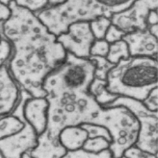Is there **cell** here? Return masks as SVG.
I'll return each instance as SVG.
<instances>
[{"label":"cell","instance_id":"obj_1","mask_svg":"<svg viewBox=\"0 0 158 158\" xmlns=\"http://www.w3.org/2000/svg\"><path fill=\"white\" fill-rule=\"evenodd\" d=\"M11 15L1 23L0 34L12 46L7 66L20 88L32 97H46L44 79L60 64L67 52L33 12L9 3Z\"/></svg>","mask_w":158,"mask_h":158},{"label":"cell","instance_id":"obj_2","mask_svg":"<svg viewBox=\"0 0 158 158\" xmlns=\"http://www.w3.org/2000/svg\"><path fill=\"white\" fill-rule=\"evenodd\" d=\"M106 81L110 93L143 101L158 86L157 59L130 56L120 60L109 71Z\"/></svg>","mask_w":158,"mask_h":158},{"label":"cell","instance_id":"obj_3","mask_svg":"<svg viewBox=\"0 0 158 158\" xmlns=\"http://www.w3.org/2000/svg\"><path fill=\"white\" fill-rule=\"evenodd\" d=\"M48 102L46 131L53 140L64 128L90 123L101 109L89 91H77L45 97Z\"/></svg>","mask_w":158,"mask_h":158},{"label":"cell","instance_id":"obj_4","mask_svg":"<svg viewBox=\"0 0 158 158\" xmlns=\"http://www.w3.org/2000/svg\"><path fill=\"white\" fill-rule=\"evenodd\" d=\"M94 71L95 65L89 58H79L67 52L63 63L44 79L43 90L48 97L71 92L89 91Z\"/></svg>","mask_w":158,"mask_h":158},{"label":"cell","instance_id":"obj_5","mask_svg":"<svg viewBox=\"0 0 158 158\" xmlns=\"http://www.w3.org/2000/svg\"><path fill=\"white\" fill-rule=\"evenodd\" d=\"M105 127L111 137L109 149L113 158H119L127 149L135 146L140 125L132 112L123 106L102 107L90 122Z\"/></svg>","mask_w":158,"mask_h":158},{"label":"cell","instance_id":"obj_6","mask_svg":"<svg viewBox=\"0 0 158 158\" xmlns=\"http://www.w3.org/2000/svg\"><path fill=\"white\" fill-rule=\"evenodd\" d=\"M49 32L56 37L67 31L72 24L88 21L101 16L88 0H65L55 6H47L34 13Z\"/></svg>","mask_w":158,"mask_h":158},{"label":"cell","instance_id":"obj_7","mask_svg":"<svg viewBox=\"0 0 158 158\" xmlns=\"http://www.w3.org/2000/svg\"><path fill=\"white\" fill-rule=\"evenodd\" d=\"M116 106H124L138 119L140 131L135 146L158 156V111H150L142 101L125 97H119L103 107Z\"/></svg>","mask_w":158,"mask_h":158},{"label":"cell","instance_id":"obj_8","mask_svg":"<svg viewBox=\"0 0 158 158\" xmlns=\"http://www.w3.org/2000/svg\"><path fill=\"white\" fill-rule=\"evenodd\" d=\"M158 0H136L132 6L122 12L113 14L111 24L126 34L147 29L149 12L157 9Z\"/></svg>","mask_w":158,"mask_h":158},{"label":"cell","instance_id":"obj_9","mask_svg":"<svg viewBox=\"0 0 158 158\" xmlns=\"http://www.w3.org/2000/svg\"><path fill=\"white\" fill-rule=\"evenodd\" d=\"M95 40L88 21L72 24L67 32L56 37L57 42L67 52L84 58L90 57V48Z\"/></svg>","mask_w":158,"mask_h":158},{"label":"cell","instance_id":"obj_10","mask_svg":"<svg viewBox=\"0 0 158 158\" xmlns=\"http://www.w3.org/2000/svg\"><path fill=\"white\" fill-rule=\"evenodd\" d=\"M24 121L25 126L20 131L0 140V153L4 158H21L38 144V135L25 118Z\"/></svg>","mask_w":158,"mask_h":158},{"label":"cell","instance_id":"obj_11","mask_svg":"<svg viewBox=\"0 0 158 158\" xmlns=\"http://www.w3.org/2000/svg\"><path fill=\"white\" fill-rule=\"evenodd\" d=\"M128 47L130 56L150 57L157 59L158 42L148 29L126 33L122 37Z\"/></svg>","mask_w":158,"mask_h":158},{"label":"cell","instance_id":"obj_12","mask_svg":"<svg viewBox=\"0 0 158 158\" xmlns=\"http://www.w3.org/2000/svg\"><path fill=\"white\" fill-rule=\"evenodd\" d=\"M20 92L7 64L0 68V117L13 112L19 102Z\"/></svg>","mask_w":158,"mask_h":158},{"label":"cell","instance_id":"obj_13","mask_svg":"<svg viewBox=\"0 0 158 158\" xmlns=\"http://www.w3.org/2000/svg\"><path fill=\"white\" fill-rule=\"evenodd\" d=\"M48 108V102L45 97H31L24 105V118L38 136L46 130Z\"/></svg>","mask_w":158,"mask_h":158},{"label":"cell","instance_id":"obj_14","mask_svg":"<svg viewBox=\"0 0 158 158\" xmlns=\"http://www.w3.org/2000/svg\"><path fill=\"white\" fill-rule=\"evenodd\" d=\"M67 151L58 140H53L46 131L38 136V144L29 152L35 158H62Z\"/></svg>","mask_w":158,"mask_h":158},{"label":"cell","instance_id":"obj_15","mask_svg":"<svg viewBox=\"0 0 158 158\" xmlns=\"http://www.w3.org/2000/svg\"><path fill=\"white\" fill-rule=\"evenodd\" d=\"M88 139L87 132L81 126L67 127L58 135V141L67 151L82 149Z\"/></svg>","mask_w":158,"mask_h":158},{"label":"cell","instance_id":"obj_16","mask_svg":"<svg viewBox=\"0 0 158 158\" xmlns=\"http://www.w3.org/2000/svg\"><path fill=\"white\" fill-rule=\"evenodd\" d=\"M98 10L101 16L111 18L113 14L122 12L132 6L136 0H88Z\"/></svg>","mask_w":158,"mask_h":158},{"label":"cell","instance_id":"obj_17","mask_svg":"<svg viewBox=\"0 0 158 158\" xmlns=\"http://www.w3.org/2000/svg\"><path fill=\"white\" fill-rule=\"evenodd\" d=\"M106 81L94 78L89 87V92L94 97L95 100L102 107L111 103L119 96L110 93L106 88Z\"/></svg>","mask_w":158,"mask_h":158},{"label":"cell","instance_id":"obj_18","mask_svg":"<svg viewBox=\"0 0 158 158\" xmlns=\"http://www.w3.org/2000/svg\"><path fill=\"white\" fill-rule=\"evenodd\" d=\"M128 57H130L128 47L123 40L109 44V52L106 58L111 63L116 64L120 60Z\"/></svg>","mask_w":158,"mask_h":158},{"label":"cell","instance_id":"obj_19","mask_svg":"<svg viewBox=\"0 0 158 158\" xmlns=\"http://www.w3.org/2000/svg\"><path fill=\"white\" fill-rule=\"evenodd\" d=\"M95 65L94 77L100 79L102 80H106L107 74L109 71L115 64L109 62L106 57L98 56H90L88 58Z\"/></svg>","mask_w":158,"mask_h":158},{"label":"cell","instance_id":"obj_20","mask_svg":"<svg viewBox=\"0 0 158 158\" xmlns=\"http://www.w3.org/2000/svg\"><path fill=\"white\" fill-rule=\"evenodd\" d=\"M111 25V19L104 16H99L90 22V29L96 40H102L105 38L109 26Z\"/></svg>","mask_w":158,"mask_h":158},{"label":"cell","instance_id":"obj_21","mask_svg":"<svg viewBox=\"0 0 158 158\" xmlns=\"http://www.w3.org/2000/svg\"><path fill=\"white\" fill-rule=\"evenodd\" d=\"M110 142L103 137L88 138L84 144L82 149L91 153H100L102 151L108 149Z\"/></svg>","mask_w":158,"mask_h":158},{"label":"cell","instance_id":"obj_22","mask_svg":"<svg viewBox=\"0 0 158 158\" xmlns=\"http://www.w3.org/2000/svg\"><path fill=\"white\" fill-rule=\"evenodd\" d=\"M62 158H113V156L109 149L97 153L88 152L80 149L75 151H67Z\"/></svg>","mask_w":158,"mask_h":158},{"label":"cell","instance_id":"obj_23","mask_svg":"<svg viewBox=\"0 0 158 158\" xmlns=\"http://www.w3.org/2000/svg\"><path fill=\"white\" fill-rule=\"evenodd\" d=\"M80 126L87 132L88 138L103 137L109 141L110 143H111V137L110 136L108 130L105 127L91 123H84Z\"/></svg>","mask_w":158,"mask_h":158},{"label":"cell","instance_id":"obj_24","mask_svg":"<svg viewBox=\"0 0 158 158\" xmlns=\"http://www.w3.org/2000/svg\"><path fill=\"white\" fill-rule=\"evenodd\" d=\"M18 6L36 13L48 6V0H15Z\"/></svg>","mask_w":158,"mask_h":158},{"label":"cell","instance_id":"obj_25","mask_svg":"<svg viewBox=\"0 0 158 158\" xmlns=\"http://www.w3.org/2000/svg\"><path fill=\"white\" fill-rule=\"evenodd\" d=\"M12 52L11 44L6 39L2 37L0 40V68L8 64Z\"/></svg>","mask_w":158,"mask_h":158},{"label":"cell","instance_id":"obj_26","mask_svg":"<svg viewBox=\"0 0 158 158\" xmlns=\"http://www.w3.org/2000/svg\"><path fill=\"white\" fill-rule=\"evenodd\" d=\"M109 48V44L105 40H95L90 48V56L106 57Z\"/></svg>","mask_w":158,"mask_h":158},{"label":"cell","instance_id":"obj_27","mask_svg":"<svg viewBox=\"0 0 158 158\" xmlns=\"http://www.w3.org/2000/svg\"><path fill=\"white\" fill-rule=\"evenodd\" d=\"M123 156L126 158H158L157 155L145 152L136 146H132L127 149Z\"/></svg>","mask_w":158,"mask_h":158},{"label":"cell","instance_id":"obj_28","mask_svg":"<svg viewBox=\"0 0 158 158\" xmlns=\"http://www.w3.org/2000/svg\"><path fill=\"white\" fill-rule=\"evenodd\" d=\"M125 35L126 33L124 32L111 24L106 31L104 40L111 44L122 40V37Z\"/></svg>","mask_w":158,"mask_h":158},{"label":"cell","instance_id":"obj_29","mask_svg":"<svg viewBox=\"0 0 158 158\" xmlns=\"http://www.w3.org/2000/svg\"><path fill=\"white\" fill-rule=\"evenodd\" d=\"M146 107L152 111H158V88H154L142 101Z\"/></svg>","mask_w":158,"mask_h":158},{"label":"cell","instance_id":"obj_30","mask_svg":"<svg viewBox=\"0 0 158 158\" xmlns=\"http://www.w3.org/2000/svg\"><path fill=\"white\" fill-rule=\"evenodd\" d=\"M10 15H11V11H10L9 6L3 4L0 2V23L8 20Z\"/></svg>","mask_w":158,"mask_h":158},{"label":"cell","instance_id":"obj_31","mask_svg":"<svg viewBox=\"0 0 158 158\" xmlns=\"http://www.w3.org/2000/svg\"><path fill=\"white\" fill-rule=\"evenodd\" d=\"M147 26L156 25L158 23V15H157V9L152 10L149 14L147 20Z\"/></svg>","mask_w":158,"mask_h":158},{"label":"cell","instance_id":"obj_32","mask_svg":"<svg viewBox=\"0 0 158 158\" xmlns=\"http://www.w3.org/2000/svg\"><path fill=\"white\" fill-rule=\"evenodd\" d=\"M147 29L150 31V33L153 35L157 38L158 37V24L153 25H148L147 26Z\"/></svg>","mask_w":158,"mask_h":158},{"label":"cell","instance_id":"obj_33","mask_svg":"<svg viewBox=\"0 0 158 158\" xmlns=\"http://www.w3.org/2000/svg\"><path fill=\"white\" fill-rule=\"evenodd\" d=\"M65 0H48L49 6H55L63 3Z\"/></svg>","mask_w":158,"mask_h":158},{"label":"cell","instance_id":"obj_34","mask_svg":"<svg viewBox=\"0 0 158 158\" xmlns=\"http://www.w3.org/2000/svg\"><path fill=\"white\" fill-rule=\"evenodd\" d=\"M21 158H35V157H33V156H31V154L28 152V153H24L23 155L22 156Z\"/></svg>","mask_w":158,"mask_h":158},{"label":"cell","instance_id":"obj_35","mask_svg":"<svg viewBox=\"0 0 158 158\" xmlns=\"http://www.w3.org/2000/svg\"><path fill=\"white\" fill-rule=\"evenodd\" d=\"M13 1H15V0H0V2L3 3V4L6 5V6H8L9 3L11 2H13Z\"/></svg>","mask_w":158,"mask_h":158},{"label":"cell","instance_id":"obj_36","mask_svg":"<svg viewBox=\"0 0 158 158\" xmlns=\"http://www.w3.org/2000/svg\"><path fill=\"white\" fill-rule=\"evenodd\" d=\"M0 158H4V157H3V156L2 155V153H0Z\"/></svg>","mask_w":158,"mask_h":158},{"label":"cell","instance_id":"obj_37","mask_svg":"<svg viewBox=\"0 0 158 158\" xmlns=\"http://www.w3.org/2000/svg\"><path fill=\"white\" fill-rule=\"evenodd\" d=\"M119 158H126V157H124V156H122V157H119Z\"/></svg>","mask_w":158,"mask_h":158},{"label":"cell","instance_id":"obj_38","mask_svg":"<svg viewBox=\"0 0 158 158\" xmlns=\"http://www.w3.org/2000/svg\"><path fill=\"white\" fill-rule=\"evenodd\" d=\"M1 38H2V36H1V34H0V40H1Z\"/></svg>","mask_w":158,"mask_h":158}]
</instances>
